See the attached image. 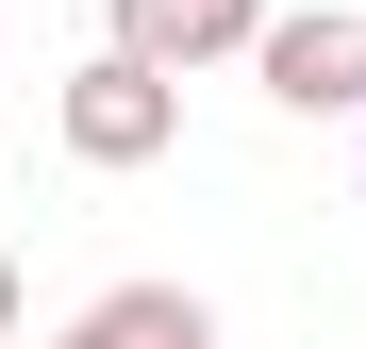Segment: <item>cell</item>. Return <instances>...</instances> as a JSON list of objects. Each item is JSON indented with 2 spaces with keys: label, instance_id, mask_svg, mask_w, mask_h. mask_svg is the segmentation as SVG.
Here are the masks:
<instances>
[{
  "label": "cell",
  "instance_id": "cell-1",
  "mask_svg": "<svg viewBox=\"0 0 366 349\" xmlns=\"http://www.w3.org/2000/svg\"><path fill=\"white\" fill-rule=\"evenodd\" d=\"M250 67H267L283 116H366V0H300V17H267Z\"/></svg>",
  "mask_w": 366,
  "mask_h": 349
},
{
  "label": "cell",
  "instance_id": "cell-2",
  "mask_svg": "<svg viewBox=\"0 0 366 349\" xmlns=\"http://www.w3.org/2000/svg\"><path fill=\"white\" fill-rule=\"evenodd\" d=\"M167 133H183V84H150V67H67V150L84 166H167Z\"/></svg>",
  "mask_w": 366,
  "mask_h": 349
},
{
  "label": "cell",
  "instance_id": "cell-3",
  "mask_svg": "<svg viewBox=\"0 0 366 349\" xmlns=\"http://www.w3.org/2000/svg\"><path fill=\"white\" fill-rule=\"evenodd\" d=\"M250 34H267V0H117V67H150V84L217 67V50H250Z\"/></svg>",
  "mask_w": 366,
  "mask_h": 349
},
{
  "label": "cell",
  "instance_id": "cell-4",
  "mask_svg": "<svg viewBox=\"0 0 366 349\" xmlns=\"http://www.w3.org/2000/svg\"><path fill=\"white\" fill-rule=\"evenodd\" d=\"M50 349H217V316L183 300V283H117V300H84Z\"/></svg>",
  "mask_w": 366,
  "mask_h": 349
},
{
  "label": "cell",
  "instance_id": "cell-5",
  "mask_svg": "<svg viewBox=\"0 0 366 349\" xmlns=\"http://www.w3.org/2000/svg\"><path fill=\"white\" fill-rule=\"evenodd\" d=\"M0 349H17V250H0Z\"/></svg>",
  "mask_w": 366,
  "mask_h": 349
}]
</instances>
